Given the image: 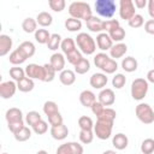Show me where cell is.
Wrapping results in <instances>:
<instances>
[{
	"mask_svg": "<svg viewBox=\"0 0 154 154\" xmlns=\"http://www.w3.org/2000/svg\"><path fill=\"white\" fill-rule=\"evenodd\" d=\"M77 47L79 48L82 54L91 55L96 51V41L87 32H79L75 38Z\"/></svg>",
	"mask_w": 154,
	"mask_h": 154,
	"instance_id": "obj_2",
	"label": "cell"
},
{
	"mask_svg": "<svg viewBox=\"0 0 154 154\" xmlns=\"http://www.w3.org/2000/svg\"><path fill=\"white\" fill-rule=\"evenodd\" d=\"M96 46L100 51L105 52V51H109L113 46V41L111 38V36L107 32H100L96 35Z\"/></svg>",
	"mask_w": 154,
	"mask_h": 154,
	"instance_id": "obj_14",
	"label": "cell"
},
{
	"mask_svg": "<svg viewBox=\"0 0 154 154\" xmlns=\"http://www.w3.org/2000/svg\"><path fill=\"white\" fill-rule=\"evenodd\" d=\"M94 131L93 130H81L79 131V141L83 144H90L94 140Z\"/></svg>",
	"mask_w": 154,
	"mask_h": 154,
	"instance_id": "obj_44",
	"label": "cell"
},
{
	"mask_svg": "<svg viewBox=\"0 0 154 154\" xmlns=\"http://www.w3.org/2000/svg\"><path fill=\"white\" fill-rule=\"evenodd\" d=\"M97 100H96V95L94 94V91H91V90H88V89H85V90H83L81 94H79V102H81V105L82 106H84V107H91L93 106V103L94 102H96Z\"/></svg>",
	"mask_w": 154,
	"mask_h": 154,
	"instance_id": "obj_16",
	"label": "cell"
},
{
	"mask_svg": "<svg viewBox=\"0 0 154 154\" xmlns=\"http://www.w3.org/2000/svg\"><path fill=\"white\" fill-rule=\"evenodd\" d=\"M13 136H14L16 141H18V142H25V141H28L31 137V129L28 128V126H24L22 130H19L18 132H16Z\"/></svg>",
	"mask_w": 154,
	"mask_h": 154,
	"instance_id": "obj_41",
	"label": "cell"
},
{
	"mask_svg": "<svg viewBox=\"0 0 154 154\" xmlns=\"http://www.w3.org/2000/svg\"><path fill=\"white\" fill-rule=\"evenodd\" d=\"M103 108H105V106L102 105V103H100L99 101H96V102H94L93 103V106L90 107V109H91V112L97 117V116H100L101 114V112L103 111Z\"/></svg>",
	"mask_w": 154,
	"mask_h": 154,
	"instance_id": "obj_53",
	"label": "cell"
},
{
	"mask_svg": "<svg viewBox=\"0 0 154 154\" xmlns=\"http://www.w3.org/2000/svg\"><path fill=\"white\" fill-rule=\"evenodd\" d=\"M10 77L12 78V81L14 82H19L20 79H23L24 77H26L25 75V69H22L19 66H13L10 69Z\"/></svg>",
	"mask_w": 154,
	"mask_h": 154,
	"instance_id": "obj_35",
	"label": "cell"
},
{
	"mask_svg": "<svg viewBox=\"0 0 154 154\" xmlns=\"http://www.w3.org/2000/svg\"><path fill=\"white\" fill-rule=\"evenodd\" d=\"M153 60H154V58H153Z\"/></svg>",
	"mask_w": 154,
	"mask_h": 154,
	"instance_id": "obj_62",
	"label": "cell"
},
{
	"mask_svg": "<svg viewBox=\"0 0 154 154\" xmlns=\"http://www.w3.org/2000/svg\"><path fill=\"white\" fill-rule=\"evenodd\" d=\"M59 81L63 85H71L76 82V72L72 71V70H69V69H65L60 72L59 75Z\"/></svg>",
	"mask_w": 154,
	"mask_h": 154,
	"instance_id": "obj_22",
	"label": "cell"
},
{
	"mask_svg": "<svg viewBox=\"0 0 154 154\" xmlns=\"http://www.w3.org/2000/svg\"><path fill=\"white\" fill-rule=\"evenodd\" d=\"M83 146L78 142H66L58 147L57 154H83Z\"/></svg>",
	"mask_w": 154,
	"mask_h": 154,
	"instance_id": "obj_8",
	"label": "cell"
},
{
	"mask_svg": "<svg viewBox=\"0 0 154 154\" xmlns=\"http://www.w3.org/2000/svg\"><path fill=\"white\" fill-rule=\"evenodd\" d=\"M26 59H28V58L20 52L19 48H16L14 51H12V52L10 53V57H8V61H10L12 65H14V66H18V65L23 64Z\"/></svg>",
	"mask_w": 154,
	"mask_h": 154,
	"instance_id": "obj_24",
	"label": "cell"
},
{
	"mask_svg": "<svg viewBox=\"0 0 154 154\" xmlns=\"http://www.w3.org/2000/svg\"><path fill=\"white\" fill-rule=\"evenodd\" d=\"M128 52V46L123 42H119V43H116L112 46V48L109 49V57L114 60L119 59V58H123Z\"/></svg>",
	"mask_w": 154,
	"mask_h": 154,
	"instance_id": "obj_18",
	"label": "cell"
},
{
	"mask_svg": "<svg viewBox=\"0 0 154 154\" xmlns=\"http://www.w3.org/2000/svg\"><path fill=\"white\" fill-rule=\"evenodd\" d=\"M90 70V61L87 58H83L77 65H75V72L77 75H84Z\"/></svg>",
	"mask_w": 154,
	"mask_h": 154,
	"instance_id": "obj_38",
	"label": "cell"
},
{
	"mask_svg": "<svg viewBox=\"0 0 154 154\" xmlns=\"http://www.w3.org/2000/svg\"><path fill=\"white\" fill-rule=\"evenodd\" d=\"M42 109H43V113H45L47 117H49V116H52V114H54V113H58V112H59L58 103H57V102H54V101H52V100L46 101V102L43 103Z\"/></svg>",
	"mask_w": 154,
	"mask_h": 154,
	"instance_id": "obj_37",
	"label": "cell"
},
{
	"mask_svg": "<svg viewBox=\"0 0 154 154\" xmlns=\"http://www.w3.org/2000/svg\"><path fill=\"white\" fill-rule=\"evenodd\" d=\"M64 25H65L66 30H69V31H71V32H76V31H79V30L82 29V20L70 17V18H67V19L65 20Z\"/></svg>",
	"mask_w": 154,
	"mask_h": 154,
	"instance_id": "obj_31",
	"label": "cell"
},
{
	"mask_svg": "<svg viewBox=\"0 0 154 154\" xmlns=\"http://www.w3.org/2000/svg\"><path fill=\"white\" fill-rule=\"evenodd\" d=\"M126 83V77L123 73H116L114 77L112 78V85L116 89H122Z\"/></svg>",
	"mask_w": 154,
	"mask_h": 154,
	"instance_id": "obj_48",
	"label": "cell"
},
{
	"mask_svg": "<svg viewBox=\"0 0 154 154\" xmlns=\"http://www.w3.org/2000/svg\"><path fill=\"white\" fill-rule=\"evenodd\" d=\"M147 7H148V13H149L150 18L154 19V0H149Z\"/></svg>",
	"mask_w": 154,
	"mask_h": 154,
	"instance_id": "obj_57",
	"label": "cell"
},
{
	"mask_svg": "<svg viewBox=\"0 0 154 154\" xmlns=\"http://www.w3.org/2000/svg\"><path fill=\"white\" fill-rule=\"evenodd\" d=\"M65 58H66V60L71 64V65H77L82 59H83V54L81 53V51H78V49H75L73 52H71V53H69V54H66L65 55Z\"/></svg>",
	"mask_w": 154,
	"mask_h": 154,
	"instance_id": "obj_43",
	"label": "cell"
},
{
	"mask_svg": "<svg viewBox=\"0 0 154 154\" xmlns=\"http://www.w3.org/2000/svg\"><path fill=\"white\" fill-rule=\"evenodd\" d=\"M47 118H48V123H49L52 126H58V125L64 124V123H63V116L60 114V112L54 113V114H52V116H49V117H47Z\"/></svg>",
	"mask_w": 154,
	"mask_h": 154,
	"instance_id": "obj_52",
	"label": "cell"
},
{
	"mask_svg": "<svg viewBox=\"0 0 154 154\" xmlns=\"http://www.w3.org/2000/svg\"><path fill=\"white\" fill-rule=\"evenodd\" d=\"M107 82H108V77L103 72H95L91 75L90 79H89V84L94 89H101V90L105 89Z\"/></svg>",
	"mask_w": 154,
	"mask_h": 154,
	"instance_id": "obj_10",
	"label": "cell"
},
{
	"mask_svg": "<svg viewBox=\"0 0 154 154\" xmlns=\"http://www.w3.org/2000/svg\"><path fill=\"white\" fill-rule=\"evenodd\" d=\"M136 14V7L132 0H120L119 1V16L124 20H130Z\"/></svg>",
	"mask_w": 154,
	"mask_h": 154,
	"instance_id": "obj_7",
	"label": "cell"
},
{
	"mask_svg": "<svg viewBox=\"0 0 154 154\" xmlns=\"http://www.w3.org/2000/svg\"><path fill=\"white\" fill-rule=\"evenodd\" d=\"M36 22H37V24H38L40 26L47 28V26H49V25L53 23V17H52V14H51L49 12L42 11V12H40V13L37 14Z\"/></svg>",
	"mask_w": 154,
	"mask_h": 154,
	"instance_id": "obj_27",
	"label": "cell"
},
{
	"mask_svg": "<svg viewBox=\"0 0 154 154\" xmlns=\"http://www.w3.org/2000/svg\"><path fill=\"white\" fill-rule=\"evenodd\" d=\"M102 154H117L116 150H112V149H108V150H105Z\"/></svg>",
	"mask_w": 154,
	"mask_h": 154,
	"instance_id": "obj_59",
	"label": "cell"
},
{
	"mask_svg": "<svg viewBox=\"0 0 154 154\" xmlns=\"http://www.w3.org/2000/svg\"><path fill=\"white\" fill-rule=\"evenodd\" d=\"M117 70H118V63H117V60H114V59H112V58H111V59L105 64V66L101 69V71H102L103 73H106V75L114 73Z\"/></svg>",
	"mask_w": 154,
	"mask_h": 154,
	"instance_id": "obj_47",
	"label": "cell"
},
{
	"mask_svg": "<svg viewBox=\"0 0 154 154\" xmlns=\"http://www.w3.org/2000/svg\"><path fill=\"white\" fill-rule=\"evenodd\" d=\"M97 101L100 103H102L105 107L112 106L114 103V101H116V94L111 88H105L99 93Z\"/></svg>",
	"mask_w": 154,
	"mask_h": 154,
	"instance_id": "obj_11",
	"label": "cell"
},
{
	"mask_svg": "<svg viewBox=\"0 0 154 154\" xmlns=\"http://www.w3.org/2000/svg\"><path fill=\"white\" fill-rule=\"evenodd\" d=\"M116 117H117V112H116L113 108H111V107H105L103 111L101 112V114L96 117V119H97V120L108 122V123H114Z\"/></svg>",
	"mask_w": 154,
	"mask_h": 154,
	"instance_id": "obj_26",
	"label": "cell"
},
{
	"mask_svg": "<svg viewBox=\"0 0 154 154\" xmlns=\"http://www.w3.org/2000/svg\"><path fill=\"white\" fill-rule=\"evenodd\" d=\"M57 71L51 64H45L43 65V76H42V82H52L55 78Z\"/></svg>",
	"mask_w": 154,
	"mask_h": 154,
	"instance_id": "obj_34",
	"label": "cell"
},
{
	"mask_svg": "<svg viewBox=\"0 0 154 154\" xmlns=\"http://www.w3.org/2000/svg\"><path fill=\"white\" fill-rule=\"evenodd\" d=\"M12 45H13V41L11 36L6 34H1L0 35V55L5 57L6 54H8L10 51L12 49Z\"/></svg>",
	"mask_w": 154,
	"mask_h": 154,
	"instance_id": "obj_21",
	"label": "cell"
},
{
	"mask_svg": "<svg viewBox=\"0 0 154 154\" xmlns=\"http://www.w3.org/2000/svg\"><path fill=\"white\" fill-rule=\"evenodd\" d=\"M51 35H52V34H49L47 29H37L36 32L34 34L35 41L38 42L40 45H47V42H48Z\"/></svg>",
	"mask_w": 154,
	"mask_h": 154,
	"instance_id": "obj_32",
	"label": "cell"
},
{
	"mask_svg": "<svg viewBox=\"0 0 154 154\" xmlns=\"http://www.w3.org/2000/svg\"><path fill=\"white\" fill-rule=\"evenodd\" d=\"M69 14L76 19L87 20L93 16V10L88 2L84 1H73L69 5Z\"/></svg>",
	"mask_w": 154,
	"mask_h": 154,
	"instance_id": "obj_1",
	"label": "cell"
},
{
	"mask_svg": "<svg viewBox=\"0 0 154 154\" xmlns=\"http://www.w3.org/2000/svg\"><path fill=\"white\" fill-rule=\"evenodd\" d=\"M2 154H8V153H2Z\"/></svg>",
	"mask_w": 154,
	"mask_h": 154,
	"instance_id": "obj_61",
	"label": "cell"
},
{
	"mask_svg": "<svg viewBox=\"0 0 154 154\" xmlns=\"http://www.w3.org/2000/svg\"><path fill=\"white\" fill-rule=\"evenodd\" d=\"M112 129H113V123H108V122H103V120H97L94 124V135L99 138V140H108L112 135Z\"/></svg>",
	"mask_w": 154,
	"mask_h": 154,
	"instance_id": "obj_6",
	"label": "cell"
},
{
	"mask_svg": "<svg viewBox=\"0 0 154 154\" xmlns=\"http://www.w3.org/2000/svg\"><path fill=\"white\" fill-rule=\"evenodd\" d=\"M17 87H18V90L22 91V93H29L34 89L35 87V83H34V79L29 78V77H24L23 79H20L19 82H17Z\"/></svg>",
	"mask_w": 154,
	"mask_h": 154,
	"instance_id": "obj_29",
	"label": "cell"
},
{
	"mask_svg": "<svg viewBox=\"0 0 154 154\" xmlns=\"http://www.w3.org/2000/svg\"><path fill=\"white\" fill-rule=\"evenodd\" d=\"M119 26H120V24H119V20H117V19H106L102 23V30H103V32H107V34H109L111 31L116 30Z\"/></svg>",
	"mask_w": 154,
	"mask_h": 154,
	"instance_id": "obj_42",
	"label": "cell"
},
{
	"mask_svg": "<svg viewBox=\"0 0 154 154\" xmlns=\"http://www.w3.org/2000/svg\"><path fill=\"white\" fill-rule=\"evenodd\" d=\"M24 126H25V125H24V122H22V123H16V124H8V125H7L8 130H10L13 135H14L16 132H18L19 130H22Z\"/></svg>",
	"mask_w": 154,
	"mask_h": 154,
	"instance_id": "obj_54",
	"label": "cell"
},
{
	"mask_svg": "<svg viewBox=\"0 0 154 154\" xmlns=\"http://www.w3.org/2000/svg\"><path fill=\"white\" fill-rule=\"evenodd\" d=\"M5 118H6V122H7V125L8 124H16V123H22L24 122V118H23V112L22 109L17 108V107H11L6 111L5 113Z\"/></svg>",
	"mask_w": 154,
	"mask_h": 154,
	"instance_id": "obj_13",
	"label": "cell"
},
{
	"mask_svg": "<svg viewBox=\"0 0 154 154\" xmlns=\"http://www.w3.org/2000/svg\"><path fill=\"white\" fill-rule=\"evenodd\" d=\"M94 6L96 13L103 18H112L117 10L114 0H96Z\"/></svg>",
	"mask_w": 154,
	"mask_h": 154,
	"instance_id": "obj_3",
	"label": "cell"
},
{
	"mask_svg": "<svg viewBox=\"0 0 154 154\" xmlns=\"http://www.w3.org/2000/svg\"><path fill=\"white\" fill-rule=\"evenodd\" d=\"M65 63H66V58L63 53H59V52H55L51 55V59H49V64L54 67V70L58 72H61L63 70H65Z\"/></svg>",
	"mask_w": 154,
	"mask_h": 154,
	"instance_id": "obj_15",
	"label": "cell"
},
{
	"mask_svg": "<svg viewBox=\"0 0 154 154\" xmlns=\"http://www.w3.org/2000/svg\"><path fill=\"white\" fill-rule=\"evenodd\" d=\"M109 59H111V57H109L107 53L100 52V53H96V54L94 55V64H95L96 67H99V69L101 70V69L105 66V64H106Z\"/></svg>",
	"mask_w": 154,
	"mask_h": 154,
	"instance_id": "obj_36",
	"label": "cell"
},
{
	"mask_svg": "<svg viewBox=\"0 0 154 154\" xmlns=\"http://www.w3.org/2000/svg\"><path fill=\"white\" fill-rule=\"evenodd\" d=\"M36 154H48V152H47V150H45V149H41V150H38Z\"/></svg>",
	"mask_w": 154,
	"mask_h": 154,
	"instance_id": "obj_60",
	"label": "cell"
},
{
	"mask_svg": "<svg viewBox=\"0 0 154 154\" xmlns=\"http://www.w3.org/2000/svg\"><path fill=\"white\" fill-rule=\"evenodd\" d=\"M128 24H129V26H131V28H134V29H136V28H141V26L144 24V18H143L142 14L136 13V14L128 22Z\"/></svg>",
	"mask_w": 154,
	"mask_h": 154,
	"instance_id": "obj_50",
	"label": "cell"
},
{
	"mask_svg": "<svg viewBox=\"0 0 154 154\" xmlns=\"http://www.w3.org/2000/svg\"><path fill=\"white\" fill-rule=\"evenodd\" d=\"M18 48L20 49V52H22L26 58H31V57L35 54V52H36V47H35V45H34L31 41H23V42L18 46Z\"/></svg>",
	"mask_w": 154,
	"mask_h": 154,
	"instance_id": "obj_28",
	"label": "cell"
},
{
	"mask_svg": "<svg viewBox=\"0 0 154 154\" xmlns=\"http://www.w3.org/2000/svg\"><path fill=\"white\" fill-rule=\"evenodd\" d=\"M120 66L125 72H135L138 67V63L134 57H125L122 59Z\"/></svg>",
	"mask_w": 154,
	"mask_h": 154,
	"instance_id": "obj_23",
	"label": "cell"
},
{
	"mask_svg": "<svg viewBox=\"0 0 154 154\" xmlns=\"http://www.w3.org/2000/svg\"><path fill=\"white\" fill-rule=\"evenodd\" d=\"M102 23H103V20L100 19L99 17H96V16H91L90 18H88V19L85 20L87 28H88L91 32H97V34H100V32L103 31V30H102Z\"/></svg>",
	"mask_w": 154,
	"mask_h": 154,
	"instance_id": "obj_20",
	"label": "cell"
},
{
	"mask_svg": "<svg viewBox=\"0 0 154 154\" xmlns=\"http://www.w3.org/2000/svg\"><path fill=\"white\" fill-rule=\"evenodd\" d=\"M25 75L26 77L31 78V79H38L42 81V76H43V65H38V64H29L25 66Z\"/></svg>",
	"mask_w": 154,
	"mask_h": 154,
	"instance_id": "obj_12",
	"label": "cell"
},
{
	"mask_svg": "<svg viewBox=\"0 0 154 154\" xmlns=\"http://www.w3.org/2000/svg\"><path fill=\"white\" fill-rule=\"evenodd\" d=\"M112 144L117 150H124L129 144V138L125 134L118 132L112 137Z\"/></svg>",
	"mask_w": 154,
	"mask_h": 154,
	"instance_id": "obj_17",
	"label": "cell"
},
{
	"mask_svg": "<svg viewBox=\"0 0 154 154\" xmlns=\"http://www.w3.org/2000/svg\"><path fill=\"white\" fill-rule=\"evenodd\" d=\"M18 87H17V82L14 81H5L0 83V96L5 100L11 99L16 91H17Z\"/></svg>",
	"mask_w": 154,
	"mask_h": 154,
	"instance_id": "obj_9",
	"label": "cell"
},
{
	"mask_svg": "<svg viewBox=\"0 0 154 154\" xmlns=\"http://www.w3.org/2000/svg\"><path fill=\"white\" fill-rule=\"evenodd\" d=\"M149 84L144 78H136L131 83V96L136 101H141L147 96Z\"/></svg>",
	"mask_w": 154,
	"mask_h": 154,
	"instance_id": "obj_4",
	"label": "cell"
},
{
	"mask_svg": "<svg viewBox=\"0 0 154 154\" xmlns=\"http://www.w3.org/2000/svg\"><path fill=\"white\" fill-rule=\"evenodd\" d=\"M147 82L148 83H154V69H152V70H149L148 71V73H147Z\"/></svg>",
	"mask_w": 154,
	"mask_h": 154,
	"instance_id": "obj_58",
	"label": "cell"
},
{
	"mask_svg": "<svg viewBox=\"0 0 154 154\" xmlns=\"http://www.w3.org/2000/svg\"><path fill=\"white\" fill-rule=\"evenodd\" d=\"M141 152L142 154H153L154 153V140L146 138L141 143Z\"/></svg>",
	"mask_w": 154,
	"mask_h": 154,
	"instance_id": "obj_45",
	"label": "cell"
},
{
	"mask_svg": "<svg viewBox=\"0 0 154 154\" xmlns=\"http://www.w3.org/2000/svg\"><path fill=\"white\" fill-rule=\"evenodd\" d=\"M135 113H136L137 119L141 123H143V124L154 123V109L152 108L150 105H148L146 102H140L135 108Z\"/></svg>",
	"mask_w": 154,
	"mask_h": 154,
	"instance_id": "obj_5",
	"label": "cell"
},
{
	"mask_svg": "<svg viewBox=\"0 0 154 154\" xmlns=\"http://www.w3.org/2000/svg\"><path fill=\"white\" fill-rule=\"evenodd\" d=\"M108 35L111 36V38H112L113 42L119 43V42H122V41L125 38V30H124L122 26H119V28H117L116 30L111 31Z\"/></svg>",
	"mask_w": 154,
	"mask_h": 154,
	"instance_id": "obj_46",
	"label": "cell"
},
{
	"mask_svg": "<svg viewBox=\"0 0 154 154\" xmlns=\"http://www.w3.org/2000/svg\"><path fill=\"white\" fill-rule=\"evenodd\" d=\"M134 5H135L136 8H144L148 5V1L147 0H135Z\"/></svg>",
	"mask_w": 154,
	"mask_h": 154,
	"instance_id": "obj_56",
	"label": "cell"
},
{
	"mask_svg": "<svg viewBox=\"0 0 154 154\" xmlns=\"http://www.w3.org/2000/svg\"><path fill=\"white\" fill-rule=\"evenodd\" d=\"M42 118H41V114L37 112V111H30V112H28L26 114H25V123L30 126V128H32L36 123H38L40 120H41Z\"/></svg>",
	"mask_w": 154,
	"mask_h": 154,
	"instance_id": "obj_39",
	"label": "cell"
},
{
	"mask_svg": "<svg viewBox=\"0 0 154 154\" xmlns=\"http://www.w3.org/2000/svg\"><path fill=\"white\" fill-rule=\"evenodd\" d=\"M76 46H77V45H76V41H75L72 37H66V38H63L61 45H60V49H61L63 54L66 55V54L73 52L75 49H77Z\"/></svg>",
	"mask_w": 154,
	"mask_h": 154,
	"instance_id": "obj_25",
	"label": "cell"
},
{
	"mask_svg": "<svg viewBox=\"0 0 154 154\" xmlns=\"http://www.w3.org/2000/svg\"><path fill=\"white\" fill-rule=\"evenodd\" d=\"M78 126L81 130H93L94 129V122L88 116H82L78 118Z\"/></svg>",
	"mask_w": 154,
	"mask_h": 154,
	"instance_id": "obj_40",
	"label": "cell"
},
{
	"mask_svg": "<svg viewBox=\"0 0 154 154\" xmlns=\"http://www.w3.org/2000/svg\"><path fill=\"white\" fill-rule=\"evenodd\" d=\"M48 6L51 7V10H53L54 12H61L65 6L66 2L64 0H49L48 1Z\"/></svg>",
	"mask_w": 154,
	"mask_h": 154,
	"instance_id": "obj_51",
	"label": "cell"
},
{
	"mask_svg": "<svg viewBox=\"0 0 154 154\" xmlns=\"http://www.w3.org/2000/svg\"><path fill=\"white\" fill-rule=\"evenodd\" d=\"M61 36L59 34H52L48 42H47V48L51 49V51H58V48H60V45H61Z\"/></svg>",
	"mask_w": 154,
	"mask_h": 154,
	"instance_id": "obj_33",
	"label": "cell"
},
{
	"mask_svg": "<svg viewBox=\"0 0 154 154\" xmlns=\"http://www.w3.org/2000/svg\"><path fill=\"white\" fill-rule=\"evenodd\" d=\"M51 135L54 140L57 141H63L69 135V129L65 124H61V125H58V126H52L51 128Z\"/></svg>",
	"mask_w": 154,
	"mask_h": 154,
	"instance_id": "obj_19",
	"label": "cell"
},
{
	"mask_svg": "<svg viewBox=\"0 0 154 154\" xmlns=\"http://www.w3.org/2000/svg\"><path fill=\"white\" fill-rule=\"evenodd\" d=\"M22 29L26 34H32V32L35 34L36 30H37V22H36V19H34L31 17L25 18L23 20V23H22Z\"/></svg>",
	"mask_w": 154,
	"mask_h": 154,
	"instance_id": "obj_30",
	"label": "cell"
},
{
	"mask_svg": "<svg viewBox=\"0 0 154 154\" xmlns=\"http://www.w3.org/2000/svg\"><path fill=\"white\" fill-rule=\"evenodd\" d=\"M144 31L149 35H154V19H148L144 23Z\"/></svg>",
	"mask_w": 154,
	"mask_h": 154,
	"instance_id": "obj_55",
	"label": "cell"
},
{
	"mask_svg": "<svg viewBox=\"0 0 154 154\" xmlns=\"http://www.w3.org/2000/svg\"><path fill=\"white\" fill-rule=\"evenodd\" d=\"M31 130H32L36 135H43V134H46L47 130H48V124H47V122H45L43 119H41L38 123H36V124L31 128Z\"/></svg>",
	"mask_w": 154,
	"mask_h": 154,
	"instance_id": "obj_49",
	"label": "cell"
}]
</instances>
